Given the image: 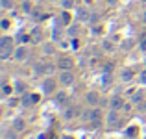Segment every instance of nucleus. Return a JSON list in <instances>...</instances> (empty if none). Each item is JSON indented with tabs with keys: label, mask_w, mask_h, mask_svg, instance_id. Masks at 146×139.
<instances>
[{
	"label": "nucleus",
	"mask_w": 146,
	"mask_h": 139,
	"mask_svg": "<svg viewBox=\"0 0 146 139\" xmlns=\"http://www.w3.org/2000/svg\"><path fill=\"white\" fill-rule=\"evenodd\" d=\"M78 19H87V11L83 7H78Z\"/></svg>",
	"instance_id": "nucleus-25"
},
{
	"label": "nucleus",
	"mask_w": 146,
	"mask_h": 139,
	"mask_svg": "<svg viewBox=\"0 0 146 139\" xmlns=\"http://www.w3.org/2000/svg\"><path fill=\"white\" fill-rule=\"evenodd\" d=\"M56 65H57V69H59V71H70V69L74 67V61H72L70 57H59Z\"/></svg>",
	"instance_id": "nucleus-4"
},
{
	"label": "nucleus",
	"mask_w": 146,
	"mask_h": 139,
	"mask_svg": "<svg viewBox=\"0 0 146 139\" xmlns=\"http://www.w3.org/2000/svg\"><path fill=\"white\" fill-rule=\"evenodd\" d=\"M68 21H70V15H68L67 11H63V13H61V22H63V24H68Z\"/></svg>",
	"instance_id": "nucleus-23"
},
{
	"label": "nucleus",
	"mask_w": 146,
	"mask_h": 139,
	"mask_svg": "<svg viewBox=\"0 0 146 139\" xmlns=\"http://www.w3.org/2000/svg\"><path fill=\"white\" fill-rule=\"evenodd\" d=\"M56 67H57V65H56ZM56 67H54V65H46V72H48V74H52V72L56 71Z\"/></svg>",
	"instance_id": "nucleus-33"
},
{
	"label": "nucleus",
	"mask_w": 146,
	"mask_h": 139,
	"mask_svg": "<svg viewBox=\"0 0 146 139\" xmlns=\"http://www.w3.org/2000/svg\"><path fill=\"white\" fill-rule=\"evenodd\" d=\"M22 9H24L26 13H30V9H32V6H30L28 2H24V4H22Z\"/></svg>",
	"instance_id": "nucleus-31"
},
{
	"label": "nucleus",
	"mask_w": 146,
	"mask_h": 139,
	"mask_svg": "<svg viewBox=\"0 0 146 139\" xmlns=\"http://www.w3.org/2000/svg\"><path fill=\"white\" fill-rule=\"evenodd\" d=\"M83 119H87L89 122H100L102 121V110L94 108V110H89L83 113Z\"/></svg>",
	"instance_id": "nucleus-1"
},
{
	"label": "nucleus",
	"mask_w": 146,
	"mask_h": 139,
	"mask_svg": "<svg viewBox=\"0 0 146 139\" xmlns=\"http://www.w3.org/2000/svg\"><path fill=\"white\" fill-rule=\"evenodd\" d=\"M17 130H6L4 132V139H17Z\"/></svg>",
	"instance_id": "nucleus-17"
},
{
	"label": "nucleus",
	"mask_w": 146,
	"mask_h": 139,
	"mask_svg": "<svg viewBox=\"0 0 146 139\" xmlns=\"http://www.w3.org/2000/svg\"><path fill=\"white\" fill-rule=\"evenodd\" d=\"M13 130H17V132H24V130H26V122H24V119H21V117L13 119Z\"/></svg>",
	"instance_id": "nucleus-8"
},
{
	"label": "nucleus",
	"mask_w": 146,
	"mask_h": 139,
	"mask_svg": "<svg viewBox=\"0 0 146 139\" xmlns=\"http://www.w3.org/2000/svg\"><path fill=\"white\" fill-rule=\"evenodd\" d=\"M144 110H146V106H144Z\"/></svg>",
	"instance_id": "nucleus-40"
},
{
	"label": "nucleus",
	"mask_w": 146,
	"mask_h": 139,
	"mask_svg": "<svg viewBox=\"0 0 146 139\" xmlns=\"http://www.w3.org/2000/svg\"><path fill=\"white\" fill-rule=\"evenodd\" d=\"M41 87H43V91L48 95V93H52V91H54V87H56V80H52V78H46V80L43 82V86H41Z\"/></svg>",
	"instance_id": "nucleus-6"
},
{
	"label": "nucleus",
	"mask_w": 146,
	"mask_h": 139,
	"mask_svg": "<svg viewBox=\"0 0 146 139\" xmlns=\"http://www.w3.org/2000/svg\"><path fill=\"white\" fill-rule=\"evenodd\" d=\"M33 72H35L37 76H39V74H44V72H46V63H44V61L35 63V65H33Z\"/></svg>",
	"instance_id": "nucleus-11"
},
{
	"label": "nucleus",
	"mask_w": 146,
	"mask_h": 139,
	"mask_svg": "<svg viewBox=\"0 0 146 139\" xmlns=\"http://www.w3.org/2000/svg\"><path fill=\"white\" fill-rule=\"evenodd\" d=\"M28 56H30V50L26 48V46H17V48H15V52H13V57L17 61H24Z\"/></svg>",
	"instance_id": "nucleus-5"
},
{
	"label": "nucleus",
	"mask_w": 146,
	"mask_h": 139,
	"mask_svg": "<svg viewBox=\"0 0 146 139\" xmlns=\"http://www.w3.org/2000/svg\"><path fill=\"white\" fill-rule=\"evenodd\" d=\"M143 96H144V93H143V91H137L135 95L131 96V102H133V104H139L141 100H143Z\"/></svg>",
	"instance_id": "nucleus-19"
},
{
	"label": "nucleus",
	"mask_w": 146,
	"mask_h": 139,
	"mask_svg": "<svg viewBox=\"0 0 146 139\" xmlns=\"http://www.w3.org/2000/svg\"><path fill=\"white\" fill-rule=\"evenodd\" d=\"M102 84H104V87H109L111 86V74H104Z\"/></svg>",
	"instance_id": "nucleus-22"
},
{
	"label": "nucleus",
	"mask_w": 146,
	"mask_h": 139,
	"mask_svg": "<svg viewBox=\"0 0 146 139\" xmlns=\"http://www.w3.org/2000/svg\"><path fill=\"white\" fill-rule=\"evenodd\" d=\"M111 71H113V63H106L104 65V74H111Z\"/></svg>",
	"instance_id": "nucleus-24"
},
{
	"label": "nucleus",
	"mask_w": 146,
	"mask_h": 139,
	"mask_svg": "<svg viewBox=\"0 0 146 139\" xmlns=\"http://www.w3.org/2000/svg\"><path fill=\"white\" fill-rule=\"evenodd\" d=\"M107 2H109V4H117V0H107Z\"/></svg>",
	"instance_id": "nucleus-39"
},
{
	"label": "nucleus",
	"mask_w": 146,
	"mask_h": 139,
	"mask_svg": "<svg viewBox=\"0 0 146 139\" xmlns=\"http://www.w3.org/2000/svg\"><path fill=\"white\" fill-rule=\"evenodd\" d=\"M59 84L61 86H72V84H74V74H72L70 71H61Z\"/></svg>",
	"instance_id": "nucleus-3"
},
{
	"label": "nucleus",
	"mask_w": 146,
	"mask_h": 139,
	"mask_svg": "<svg viewBox=\"0 0 146 139\" xmlns=\"http://www.w3.org/2000/svg\"><path fill=\"white\" fill-rule=\"evenodd\" d=\"M76 113H78V110H76V108H67V110L63 111V119H67V121H70V119L74 117Z\"/></svg>",
	"instance_id": "nucleus-13"
},
{
	"label": "nucleus",
	"mask_w": 146,
	"mask_h": 139,
	"mask_svg": "<svg viewBox=\"0 0 146 139\" xmlns=\"http://www.w3.org/2000/svg\"><path fill=\"white\" fill-rule=\"evenodd\" d=\"M15 91H17V93H22V91H24V84H22V82H17V84H15Z\"/></svg>",
	"instance_id": "nucleus-27"
},
{
	"label": "nucleus",
	"mask_w": 146,
	"mask_h": 139,
	"mask_svg": "<svg viewBox=\"0 0 146 139\" xmlns=\"http://www.w3.org/2000/svg\"><path fill=\"white\" fill-rule=\"evenodd\" d=\"M120 80H122V82H129V80H133V71H131V69H124V71L120 72Z\"/></svg>",
	"instance_id": "nucleus-12"
},
{
	"label": "nucleus",
	"mask_w": 146,
	"mask_h": 139,
	"mask_svg": "<svg viewBox=\"0 0 146 139\" xmlns=\"http://www.w3.org/2000/svg\"><path fill=\"white\" fill-rule=\"evenodd\" d=\"M76 33H78V26H70V28H68V35H76Z\"/></svg>",
	"instance_id": "nucleus-30"
},
{
	"label": "nucleus",
	"mask_w": 146,
	"mask_h": 139,
	"mask_svg": "<svg viewBox=\"0 0 146 139\" xmlns=\"http://www.w3.org/2000/svg\"><path fill=\"white\" fill-rule=\"evenodd\" d=\"M104 46H106V50H113V46H111V43H107V41L104 43Z\"/></svg>",
	"instance_id": "nucleus-37"
},
{
	"label": "nucleus",
	"mask_w": 146,
	"mask_h": 139,
	"mask_svg": "<svg viewBox=\"0 0 146 139\" xmlns=\"http://www.w3.org/2000/svg\"><path fill=\"white\" fill-rule=\"evenodd\" d=\"M0 6H2V9H11L15 6V0H0Z\"/></svg>",
	"instance_id": "nucleus-15"
},
{
	"label": "nucleus",
	"mask_w": 146,
	"mask_h": 139,
	"mask_svg": "<svg viewBox=\"0 0 146 139\" xmlns=\"http://www.w3.org/2000/svg\"><path fill=\"white\" fill-rule=\"evenodd\" d=\"M120 124V117H118V110H111L107 113V128H117Z\"/></svg>",
	"instance_id": "nucleus-2"
},
{
	"label": "nucleus",
	"mask_w": 146,
	"mask_h": 139,
	"mask_svg": "<svg viewBox=\"0 0 146 139\" xmlns=\"http://www.w3.org/2000/svg\"><path fill=\"white\" fill-rule=\"evenodd\" d=\"M28 41H32V37H30V35H22L21 37V43H28Z\"/></svg>",
	"instance_id": "nucleus-34"
},
{
	"label": "nucleus",
	"mask_w": 146,
	"mask_h": 139,
	"mask_svg": "<svg viewBox=\"0 0 146 139\" xmlns=\"http://www.w3.org/2000/svg\"><path fill=\"white\" fill-rule=\"evenodd\" d=\"M141 50H144V52H146V35L141 39Z\"/></svg>",
	"instance_id": "nucleus-32"
},
{
	"label": "nucleus",
	"mask_w": 146,
	"mask_h": 139,
	"mask_svg": "<svg viewBox=\"0 0 146 139\" xmlns=\"http://www.w3.org/2000/svg\"><path fill=\"white\" fill-rule=\"evenodd\" d=\"M98 102H100V95H98L96 91L87 93V104H91V106H96Z\"/></svg>",
	"instance_id": "nucleus-7"
},
{
	"label": "nucleus",
	"mask_w": 146,
	"mask_h": 139,
	"mask_svg": "<svg viewBox=\"0 0 146 139\" xmlns=\"http://www.w3.org/2000/svg\"><path fill=\"white\" fill-rule=\"evenodd\" d=\"M122 108H124V100H122L120 96L111 98V110H122Z\"/></svg>",
	"instance_id": "nucleus-9"
},
{
	"label": "nucleus",
	"mask_w": 146,
	"mask_h": 139,
	"mask_svg": "<svg viewBox=\"0 0 146 139\" xmlns=\"http://www.w3.org/2000/svg\"><path fill=\"white\" fill-rule=\"evenodd\" d=\"M126 136L128 137H135L137 136V126H129V128L126 130Z\"/></svg>",
	"instance_id": "nucleus-20"
},
{
	"label": "nucleus",
	"mask_w": 146,
	"mask_h": 139,
	"mask_svg": "<svg viewBox=\"0 0 146 139\" xmlns=\"http://www.w3.org/2000/svg\"><path fill=\"white\" fill-rule=\"evenodd\" d=\"M19 104V98H9V106H17Z\"/></svg>",
	"instance_id": "nucleus-35"
},
{
	"label": "nucleus",
	"mask_w": 146,
	"mask_h": 139,
	"mask_svg": "<svg viewBox=\"0 0 146 139\" xmlns=\"http://www.w3.org/2000/svg\"><path fill=\"white\" fill-rule=\"evenodd\" d=\"M2 93H4V96H7L11 93V87L7 86V84H4V86H2Z\"/></svg>",
	"instance_id": "nucleus-28"
},
{
	"label": "nucleus",
	"mask_w": 146,
	"mask_h": 139,
	"mask_svg": "<svg viewBox=\"0 0 146 139\" xmlns=\"http://www.w3.org/2000/svg\"><path fill=\"white\" fill-rule=\"evenodd\" d=\"M59 4L63 9H72L74 7V0H59Z\"/></svg>",
	"instance_id": "nucleus-16"
},
{
	"label": "nucleus",
	"mask_w": 146,
	"mask_h": 139,
	"mask_svg": "<svg viewBox=\"0 0 146 139\" xmlns=\"http://www.w3.org/2000/svg\"><path fill=\"white\" fill-rule=\"evenodd\" d=\"M21 102H22V106H30V104L33 102V100H32V95L24 93V95H22V98H21Z\"/></svg>",
	"instance_id": "nucleus-18"
},
{
	"label": "nucleus",
	"mask_w": 146,
	"mask_h": 139,
	"mask_svg": "<svg viewBox=\"0 0 146 139\" xmlns=\"http://www.w3.org/2000/svg\"><path fill=\"white\" fill-rule=\"evenodd\" d=\"M11 43H13L11 37H2V39H0V48H9Z\"/></svg>",
	"instance_id": "nucleus-14"
},
{
	"label": "nucleus",
	"mask_w": 146,
	"mask_h": 139,
	"mask_svg": "<svg viewBox=\"0 0 146 139\" xmlns=\"http://www.w3.org/2000/svg\"><path fill=\"white\" fill-rule=\"evenodd\" d=\"M65 98H67V95H65V93H59V95L56 96V102L61 104V102H65Z\"/></svg>",
	"instance_id": "nucleus-26"
},
{
	"label": "nucleus",
	"mask_w": 146,
	"mask_h": 139,
	"mask_svg": "<svg viewBox=\"0 0 146 139\" xmlns=\"http://www.w3.org/2000/svg\"><path fill=\"white\" fill-rule=\"evenodd\" d=\"M33 41H35V43L41 41V32H39V30H33Z\"/></svg>",
	"instance_id": "nucleus-29"
},
{
	"label": "nucleus",
	"mask_w": 146,
	"mask_h": 139,
	"mask_svg": "<svg viewBox=\"0 0 146 139\" xmlns=\"http://www.w3.org/2000/svg\"><path fill=\"white\" fill-rule=\"evenodd\" d=\"M15 48L13 46H9V48H0V59H9L11 56H13Z\"/></svg>",
	"instance_id": "nucleus-10"
},
{
	"label": "nucleus",
	"mask_w": 146,
	"mask_h": 139,
	"mask_svg": "<svg viewBox=\"0 0 146 139\" xmlns=\"http://www.w3.org/2000/svg\"><path fill=\"white\" fill-rule=\"evenodd\" d=\"M7 26H9V22H7L6 19H4V21H2V28H7Z\"/></svg>",
	"instance_id": "nucleus-38"
},
{
	"label": "nucleus",
	"mask_w": 146,
	"mask_h": 139,
	"mask_svg": "<svg viewBox=\"0 0 146 139\" xmlns=\"http://www.w3.org/2000/svg\"><path fill=\"white\" fill-rule=\"evenodd\" d=\"M72 48H78V39H72V43H70Z\"/></svg>",
	"instance_id": "nucleus-36"
},
{
	"label": "nucleus",
	"mask_w": 146,
	"mask_h": 139,
	"mask_svg": "<svg viewBox=\"0 0 146 139\" xmlns=\"http://www.w3.org/2000/svg\"><path fill=\"white\" fill-rule=\"evenodd\" d=\"M43 50H44V54H46V56H52V54H54V46L50 45V43L44 45V46H43Z\"/></svg>",
	"instance_id": "nucleus-21"
}]
</instances>
